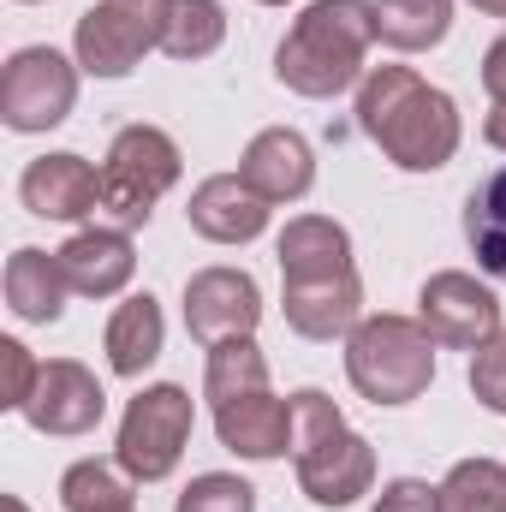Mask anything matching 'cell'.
Here are the masks:
<instances>
[{
    "mask_svg": "<svg viewBox=\"0 0 506 512\" xmlns=\"http://www.w3.org/2000/svg\"><path fill=\"white\" fill-rule=\"evenodd\" d=\"M102 411H108L102 382H96L84 364H72V358L42 364L30 399H24V417H30L42 435H90V429L102 423Z\"/></svg>",
    "mask_w": 506,
    "mask_h": 512,
    "instance_id": "obj_11",
    "label": "cell"
},
{
    "mask_svg": "<svg viewBox=\"0 0 506 512\" xmlns=\"http://www.w3.org/2000/svg\"><path fill=\"white\" fill-rule=\"evenodd\" d=\"M376 42V6L370 0H316L292 24V36L274 54V72L298 96H340Z\"/></svg>",
    "mask_w": 506,
    "mask_h": 512,
    "instance_id": "obj_2",
    "label": "cell"
},
{
    "mask_svg": "<svg viewBox=\"0 0 506 512\" xmlns=\"http://www.w3.org/2000/svg\"><path fill=\"white\" fill-rule=\"evenodd\" d=\"M18 197L42 221H84V215L102 209V173L84 155H42V161L24 167Z\"/></svg>",
    "mask_w": 506,
    "mask_h": 512,
    "instance_id": "obj_12",
    "label": "cell"
},
{
    "mask_svg": "<svg viewBox=\"0 0 506 512\" xmlns=\"http://www.w3.org/2000/svg\"><path fill=\"white\" fill-rule=\"evenodd\" d=\"M358 126L387 149V161L429 173L447 167L459 149V114L441 90H429L417 72L405 66H376L358 90Z\"/></svg>",
    "mask_w": 506,
    "mask_h": 512,
    "instance_id": "obj_1",
    "label": "cell"
},
{
    "mask_svg": "<svg viewBox=\"0 0 506 512\" xmlns=\"http://www.w3.org/2000/svg\"><path fill=\"white\" fill-rule=\"evenodd\" d=\"M179 179V149L155 126H126L102 161V209L120 227H143Z\"/></svg>",
    "mask_w": 506,
    "mask_h": 512,
    "instance_id": "obj_5",
    "label": "cell"
},
{
    "mask_svg": "<svg viewBox=\"0 0 506 512\" xmlns=\"http://www.w3.org/2000/svg\"><path fill=\"white\" fill-rule=\"evenodd\" d=\"M66 274H60V256L48 251H12L6 262V304L24 316V322H54L60 310H66Z\"/></svg>",
    "mask_w": 506,
    "mask_h": 512,
    "instance_id": "obj_19",
    "label": "cell"
},
{
    "mask_svg": "<svg viewBox=\"0 0 506 512\" xmlns=\"http://www.w3.org/2000/svg\"><path fill=\"white\" fill-rule=\"evenodd\" d=\"M185 322H191V334L203 346L251 340V328L262 322V292H256L251 274H239V268H203L185 286Z\"/></svg>",
    "mask_w": 506,
    "mask_h": 512,
    "instance_id": "obj_10",
    "label": "cell"
},
{
    "mask_svg": "<svg viewBox=\"0 0 506 512\" xmlns=\"http://www.w3.org/2000/svg\"><path fill=\"white\" fill-rule=\"evenodd\" d=\"M179 512H256V489L227 471H209L179 495Z\"/></svg>",
    "mask_w": 506,
    "mask_h": 512,
    "instance_id": "obj_27",
    "label": "cell"
},
{
    "mask_svg": "<svg viewBox=\"0 0 506 512\" xmlns=\"http://www.w3.org/2000/svg\"><path fill=\"white\" fill-rule=\"evenodd\" d=\"M161 48V0H102L78 18V66L96 78H126Z\"/></svg>",
    "mask_w": 506,
    "mask_h": 512,
    "instance_id": "obj_8",
    "label": "cell"
},
{
    "mask_svg": "<svg viewBox=\"0 0 506 512\" xmlns=\"http://www.w3.org/2000/svg\"><path fill=\"white\" fill-rule=\"evenodd\" d=\"M0 512H30V507H24L18 495H6V501H0Z\"/></svg>",
    "mask_w": 506,
    "mask_h": 512,
    "instance_id": "obj_34",
    "label": "cell"
},
{
    "mask_svg": "<svg viewBox=\"0 0 506 512\" xmlns=\"http://www.w3.org/2000/svg\"><path fill=\"white\" fill-rule=\"evenodd\" d=\"M483 137H489L495 149H506V102H495V114L483 120Z\"/></svg>",
    "mask_w": 506,
    "mask_h": 512,
    "instance_id": "obj_32",
    "label": "cell"
},
{
    "mask_svg": "<svg viewBox=\"0 0 506 512\" xmlns=\"http://www.w3.org/2000/svg\"><path fill=\"white\" fill-rule=\"evenodd\" d=\"M352 387L376 405H411L435 376V334L411 316H370L346 340Z\"/></svg>",
    "mask_w": 506,
    "mask_h": 512,
    "instance_id": "obj_4",
    "label": "cell"
},
{
    "mask_svg": "<svg viewBox=\"0 0 506 512\" xmlns=\"http://www.w3.org/2000/svg\"><path fill=\"white\" fill-rule=\"evenodd\" d=\"M292 459H298V483L316 507H352L358 495H370L376 483V459H370V441L346 429V417L334 411L328 393L304 387L292 399Z\"/></svg>",
    "mask_w": 506,
    "mask_h": 512,
    "instance_id": "obj_3",
    "label": "cell"
},
{
    "mask_svg": "<svg viewBox=\"0 0 506 512\" xmlns=\"http://www.w3.org/2000/svg\"><path fill=\"white\" fill-rule=\"evenodd\" d=\"M280 280L286 286H310V280H340V274H358L352 268V239L346 227L322 221V215H304L280 233Z\"/></svg>",
    "mask_w": 506,
    "mask_h": 512,
    "instance_id": "obj_17",
    "label": "cell"
},
{
    "mask_svg": "<svg viewBox=\"0 0 506 512\" xmlns=\"http://www.w3.org/2000/svg\"><path fill=\"white\" fill-rule=\"evenodd\" d=\"M239 179L251 185L256 197H268V203H292V197H304L310 179H316L310 143H304L298 131H286V126L256 131L251 149H245V161H239Z\"/></svg>",
    "mask_w": 506,
    "mask_h": 512,
    "instance_id": "obj_14",
    "label": "cell"
},
{
    "mask_svg": "<svg viewBox=\"0 0 506 512\" xmlns=\"http://www.w3.org/2000/svg\"><path fill=\"white\" fill-rule=\"evenodd\" d=\"M441 495H447V512H506V471L495 459H465L453 465Z\"/></svg>",
    "mask_w": 506,
    "mask_h": 512,
    "instance_id": "obj_26",
    "label": "cell"
},
{
    "mask_svg": "<svg viewBox=\"0 0 506 512\" xmlns=\"http://www.w3.org/2000/svg\"><path fill=\"white\" fill-rule=\"evenodd\" d=\"M60 501L66 512H108V507H131V477H120L108 459H84L66 471L60 483Z\"/></svg>",
    "mask_w": 506,
    "mask_h": 512,
    "instance_id": "obj_24",
    "label": "cell"
},
{
    "mask_svg": "<svg viewBox=\"0 0 506 512\" xmlns=\"http://www.w3.org/2000/svg\"><path fill=\"white\" fill-rule=\"evenodd\" d=\"M477 12H495V18H506V0H471Z\"/></svg>",
    "mask_w": 506,
    "mask_h": 512,
    "instance_id": "obj_33",
    "label": "cell"
},
{
    "mask_svg": "<svg viewBox=\"0 0 506 512\" xmlns=\"http://www.w3.org/2000/svg\"><path fill=\"white\" fill-rule=\"evenodd\" d=\"M227 36L221 0H161V54L173 60H203Z\"/></svg>",
    "mask_w": 506,
    "mask_h": 512,
    "instance_id": "obj_21",
    "label": "cell"
},
{
    "mask_svg": "<svg viewBox=\"0 0 506 512\" xmlns=\"http://www.w3.org/2000/svg\"><path fill=\"white\" fill-rule=\"evenodd\" d=\"M185 215H191V227H197L203 239H215V245H245V239H256V233L268 227V197H256L239 173H215V179L197 185V197H191Z\"/></svg>",
    "mask_w": 506,
    "mask_h": 512,
    "instance_id": "obj_15",
    "label": "cell"
},
{
    "mask_svg": "<svg viewBox=\"0 0 506 512\" xmlns=\"http://www.w3.org/2000/svg\"><path fill=\"white\" fill-rule=\"evenodd\" d=\"M465 239H471V251L477 262L506 280V167H495L471 197H465Z\"/></svg>",
    "mask_w": 506,
    "mask_h": 512,
    "instance_id": "obj_22",
    "label": "cell"
},
{
    "mask_svg": "<svg viewBox=\"0 0 506 512\" xmlns=\"http://www.w3.org/2000/svg\"><path fill=\"white\" fill-rule=\"evenodd\" d=\"M215 429H221V441H227L233 453H245V459H280V453L292 447V435H298L292 405L274 399L268 387H251V393L221 399V405H215Z\"/></svg>",
    "mask_w": 506,
    "mask_h": 512,
    "instance_id": "obj_13",
    "label": "cell"
},
{
    "mask_svg": "<svg viewBox=\"0 0 506 512\" xmlns=\"http://www.w3.org/2000/svg\"><path fill=\"white\" fill-rule=\"evenodd\" d=\"M471 393L489 411H506V328L489 346H477V358H471Z\"/></svg>",
    "mask_w": 506,
    "mask_h": 512,
    "instance_id": "obj_28",
    "label": "cell"
},
{
    "mask_svg": "<svg viewBox=\"0 0 506 512\" xmlns=\"http://www.w3.org/2000/svg\"><path fill=\"white\" fill-rule=\"evenodd\" d=\"M191 441V393L173 382L137 393L120 423V471L131 483H161Z\"/></svg>",
    "mask_w": 506,
    "mask_h": 512,
    "instance_id": "obj_6",
    "label": "cell"
},
{
    "mask_svg": "<svg viewBox=\"0 0 506 512\" xmlns=\"http://www.w3.org/2000/svg\"><path fill=\"white\" fill-rule=\"evenodd\" d=\"M251 387H268V364L251 340H221L209 346V405L233 399V393H251Z\"/></svg>",
    "mask_w": 506,
    "mask_h": 512,
    "instance_id": "obj_25",
    "label": "cell"
},
{
    "mask_svg": "<svg viewBox=\"0 0 506 512\" xmlns=\"http://www.w3.org/2000/svg\"><path fill=\"white\" fill-rule=\"evenodd\" d=\"M483 84H489L495 102H506V36L489 48V60H483Z\"/></svg>",
    "mask_w": 506,
    "mask_h": 512,
    "instance_id": "obj_31",
    "label": "cell"
},
{
    "mask_svg": "<svg viewBox=\"0 0 506 512\" xmlns=\"http://www.w3.org/2000/svg\"><path fill=\"white\" fill-rule=\"evenodd\" d=\"M376 6V36L387 48H435L453 24V0H370Z\"/></svg>",
    "mask_w": 506,
    "mask_h": 512,
    "instance_id": "obj_23",
    "label": "cell"
},
{
    "mask_svg": "<svg viewBox=\"0 0 506 512\" xmlns=\"http://www.w3.org/2000/svg\"><path fill=\"white\" fill-rule=\"evenodd\" d=\"M54 256H60L66 286H72V292H84V298H114V292L131 280V268H137L126 227H90V233L66 239Z\"/></svg>",
    "mask_w": 506,
    "mask_h": 512,
    "instance_id": "obj_16",
    "label": "cell"
},
{
    "mask_svg": "<svg viewBox=\"0 0 506 512\" xmlns=\"http://www.w3.org/2000/svg\"><path fill=\"white\" fill-rule=\"evenodd\" d=\"M376 512H447V495L429 489V483H417V477H399V483L381 489Z\"/></svg>",
    "mask_w": 506,
    "mask_h": 512,
    "instance_id": "obj_30",
    "label": "cell"
},
{
    "mask_svg": "<svg viewBox=\"0 0 506 512\" xmlns=\"http://www.w3.org/2000/svg\"><path fill=\"white\" fill-rule=\"evenodd\" d=\"M358 310H364V286H358V274L310 280V286H286V322H292L304 340L352 334V328H358Z\"/></svg>",
    "mask_w": 506,
    "mask_h": 512,
    "instance_id": "obj_18",
    "label": "cell"
},
{
    "mask_svg": "<svg viewBox=\"0 0 506 512\" xmlns=\"http://www.w3.org/2000/svg\"><path fill=\"white\" fill-rule=\"evenodd\" d=\"M155 358H161V304L149 292H137L108 322V364H114V376H143Z\"/></svg>",
    "mask_w": 506,
    "mask_h": 512,
    "instance_id": "obj_20",
    "label": "cell"
},
{
    "mask_svg": "<svg viewBox=\"0 0 506 512\" xmlns=\"http://www.w3.org/2000/svg\"><path fill=\"white\" fill-rule=\"evenodd\" d=\"M78 102V72L54 48H18L0 72V120L12 131L60 126Z\"/></svg>",
    "mask_w": 506,
    "mask_h": 512,
    "instance_id": "obj_7",
    "label": "cell"
},
{
    "mask_svg": "<svg viewBox=\"0 0 506 512\" xmlns=\"http://www.w3.org/2000/svg\"><path fill=\"white\" fill-rule=\"evenodd\" d=\"M417 304H423V328L435 334V346L477 352V346H489L501 334V304L471 274H435Z\"/></svg>",
    "mask_w": 506,
    "mask_h": 512,
    "instance_id": "obj_9",
    "label": "cell"
},
{
    "mask_svg": "<svg viewBox=\"0 0 506 512\" xmlns=\"http://www.w3.org/2000/svg\"><path fill=\"white\" fill-rule=\"evenodd\" d=\"M108 512H137V507H108Z\"/></svg>",
    "mask_w": 506,
    "mask_h": 512,
    "instance_id": "obj_35",
    "label": "cell"
},
{
    "mask_svg": "<svg viewBox=\"0 0 506 512\" xmlns=\"http://www.w3.org/2000/svg\"><path fill=\"white\" fill-rule=\"evenodd\" d=\"M262 6H286V0H262Z\"/></svg>",
    "mask_w": 506,
    "mask_h": 512,
    "instance_id": "obj_36",
    "label": "cell"
},
{
    "mask_svg": "<svg viewBox=\"0 0 506 512\" xmlns=\"http://www.w3.org/2000/svg\"><path fill=\"white\" fill-rule=\"evenodd\" d=\"M36 358L18 346V340H0V405H12V411H24V399H30V387H36Z\"/></svg>",
    "mask_w": 506,
    "mask_h": 512,
    "instance_id": "obj_29",
    "label": "cell"
}]
</instances>
